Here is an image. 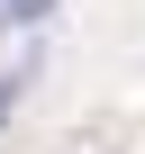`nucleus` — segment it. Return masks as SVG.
I'll return each mask as SVG.
<instances>
[{
  "label": "nucleus",
  "mask_w": 145,
  "mask_h": 154,
  "mask_svg": "<svg viewBox=\"0 0 145 154\" xmlns=\"http://www.w3.org/2000/svg\"><path fill=\"white\" fill-rule=\"evenodd\" d=\"M45 9H54V0H0V18H18V27H36Z\"/></svg>",
  "instance_id": "f257e3e1"
}]
</instances>
